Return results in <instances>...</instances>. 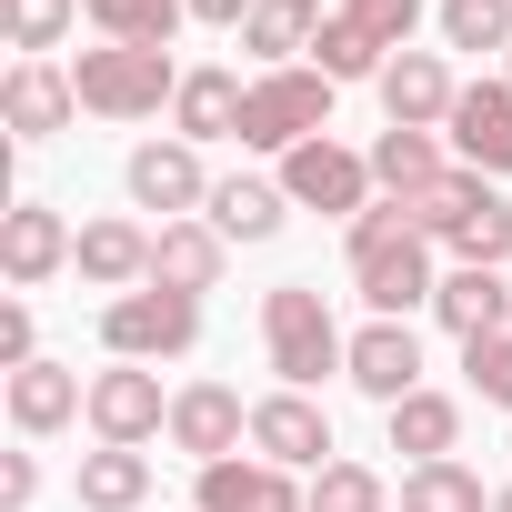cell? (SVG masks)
<instances>
[{
	"instance_id": "cell-12",
	"label": "cell",
	"mask_w": 512,
	"mask_h": 512,
	"mask_svg": "<svg viewBox=\"0 0 512 512\" xmlns=\"http://www.w3.org/2000/svg\"><path fill=\"white\" fill-rule=\"evenodd\" d=\"M372 91H382V121H392V131H442L452 101H462V81H452L442 51H392Z\"/></svg>"
},
{
	"instance_id": "cell-15",
	"label": "cell",
	"mask_w": 512,
	"mask_h": 512,
	"mask_svg": "<svg viewBox=\"0 0 512 512\" xmlns=\"http://www.w3.org/2000/svg\"><path fill=\"white\" fill-rule=\"evenodd\" d=\"M342 382H352V392H372L382 412H392V402H412V392H422V332H412V322H362V332H352Z\"/></svg>"
},
{
	"instance_id": "cell-1",
	"label": "cell",
	"mask_w": 512,
	"mask_h": 512,
	"mask_svg": "<svg viewBox=\"0 0 512 512\" xmlns=\"http://www.w3.org/2000/svg\"><path fill=\"white\" fill-rule=\"evenodd\" d=\"M342 251H352V292L372 302V322L432 312L442 272H432V241L412 231V211H402V201H372V211H362V221L342 231Z\"/></svg>"
},
{
	"instance_id": "cell-4",
	"label": "cell",
	"mask_w": 512,
	"mask_h": 512,
	"mask_svg": "<svg viewBox=\"0 0 512 512\" xmlns=\"http://www.w3.org/2000/svg\"><path fill=\"white\" fill-rule=\"evenodd\" d=\"M332 91L342 81H322L312 61H292V71H251V101H241V151H302V141H322L332 131Z\"/></svg>"
},
{
	"instance_id": "cell-40",
	"label": "cell",
	"mask_w": 512,
	"mask_h": 512,
	"mask_svg": "<svg viewBox=\"0 0 512 512\" xmlns=\"http://www.w3.org/2000/svg\"><path fill=\"white\" fill-rule=\"evenodd\" d=\"M502 81H512V51H502Z\"/></svg>"
},
{
	"instance_id": "cell-9",
	"label": "cell",
	"mask_w": 512,
	"mask_h": 512,
	"mask_svg": "<svg viewBox=\"0 0 512 512\" xmlns=\"http://www.w3.org/2000/svg\"><path fill=\"white\" fill-rule=\"evenodd\" d=\"M121 181H131V201L141 211H161V221H201L211 211V171H201V141H141L131 161H121Z\"/></svg>"
},
{
	"instance_id": "cell-37",
	"label": "cell",
	"mask_w": 512,
	"mask_h": 512,
	"mask_svg": "<svg viewBox=\"0 0 512 512\" xmlns=\"http://www.w3.org/2000/svg\"><path fill=\"white\" fill-rule=\"evenodd\" d=\"M31 492H41V462L31 452H0V512H31Z\"/></svg>"
},
{
	"instance_id": "cell-14",
	"label": "cell",
	"mask_w": 512,
	"mask_h": 512,
	"mask_svg": "<svg viewBox=\"0 0 512 512\" xmlns=\"http://www.w3.org/2000/svg\"><path fill=\"white\" fill-rule=\"evenodd\" d=\"M442 141H452V161H462V171L502 181V171H512V81H462V101H452Z\"/></svg>"
},
{
	"instance_id": "cell-39",
	"label": "cell",
	"mask_w": 512,
	"mask_h": 512,
	"mask_svg": "<svg viewBox=\"0 0 512 512\" xmlns=\"http://www.w3.org/2000/svg\"><path fill=\"white\" fill-rule=\"evenodd\" d=\"M492 512H512V482H502V492H492Z\"/></svg>"
},
{
	"instance_id": "cell-34",
	"label": "cell",
	"mask_w": 512,
	"mask_h": 512,
	"mask_svg": "<svg viewBox=\"0 0 512 512\" xmlns=\"http://www.w3.org/2000/svg\"><path fill=\"white\" fill-rule=\"evenodd\" d=\"M462 382H472V402L512 412V332H492V342H462Z\"/></svg>"
},
{
	"instance_id": "cell-27",
	"label": "cell",
	"mask_w": 512,
	"mask_h": 512,
	"mask_svg": "<svg viewBox=\"0 0 512 512\" xmlns=\"http://www.w3.org/2000/svg\"><path fill=\"white\" fill-rule=\"evenodd\" d=\"M81 21L101 41H131V51H171V31L191 21V0H81Z\"/></svg>"
},
{
	"instance_id": "cell-13",
	"label": "cell",
	"mask_w": 512,
	"mask_h": 512,
	"mask_svg": "<svg viewBox=\"0 0 512 512\" xmlns=\"http://www.w3.org/2000/svg\"><path fill=\"white\" fill-rule=\"evenodd\" d=\"M241 442H251V402H241L231 382H181V392H171V452L231 462Z\"/></svg>"
},
{
	"instance_id": "cell-10",
	"label": "cell",
	"mask_w": 512,
	"mask_h": 512,
	"mask_svg": "<svg viewBox=\"0 0 512 512\" xmlns=\"http://www.w3.org/2000/svg\"><path fill=\"white\" fill-rule=\"evenodd\" d=\"M251 452L282 462V472H322V462H342V452H332V412H322L312 392H262V402H251Z\"/></svg>"
},
{
	"instance_id": "cell-30",
	"label": "cell",
	"mask_w": 512,
	"mask_h": 512,
	"mask_svg": "<svg viewBox=\"0 0 512 512\" xmlns=\"http://www.w3.org/2000/svg\"><path fill=\"white\" fill-rule=\"evenodd\" d=\"M442 51H512V0H432Z\"/></svg>"
},
{
	"instance_id": "cell-5",
	"label": "cell",
	"mask_w": 512,
	"mask_h": 512,
	"mask_svg": "<svg viewBox=\"0 0 512 512\" xmlns=\"http://www.w3.org/2000/svg\"><path fill=\"white\" fill-rule=\"evenodd\" d=\"M71 91H81V111H101V121H151L161 101H181V71H171V51L101 41V51L71 61Z\"/></svg>"
},
{
	"instance_id": "cell-22",
	"label": "cell",
	"mask_w": 512,
	"mask_h": 512,
	"mask_svg": "<svg viewBox=\"0 0 512 512\" xmlns=\"http://www.w3.org/2000/svg\"><path fill=\"white\" fill-rule=\"evenodd\" d=\"M221 262H231V241L211 221H161L151 231V282L161 292H191L201 302V292H221Z\"/></svg>"
},
{
	"instance_id": "cell-23",
	"label": "cell",
	"mask_w": 512,
	"mask_h": 512,
	"mask_svg": "<svg viewBox=\"0 0 512 512\" xmlns=\"http://www.w3.org/2000/svg\"><path fill=\"white\" fill-rule=\"evenodd\" d=\"M221 241H272L282 221H292V191L282 181H262V171H231V181H211V211H201Z\"/></svg>"
},
{
	"instance_id": "cell-35",
	"label": "cell",
	"mask_w": 512,
	"mask_h": 512,
	"mask_svg": "<svg viewBox=\"0 0 512 512\" xmlns=\"http://www.w3.org/2000/svg\"><path fill=\"white\" fill-rule=\"evenodd\" d=\"M342 21H362L382 51H412V31H422V0H342Z\"/></svg>"
},
{
	"instance_id": "cell-25",
	"label": "cell",
	"mask_w": 512,
	"mask_h": 512,
	"mask_svg": "<svg viewBox=\"0 0 512 512\" xmlns=\"http://www.w3.org/2000/svg\"><path fill=\"white\" fill-rule=\"evenodd\" d=\"M312 41H322V0H262V11L241 21V51L262 61V71H292Z\"/></svg>"
},
{
	"instance_id": "cell-24",
	"label": "cell",
	"mask_w": 512,
	"mask_h": 512,
	"mask_svg": "<svg viewBox=\"0 0 512 512\" xmlns=\"http://www.w3.org/2000/svg\"><path fill=\"white\" fill-rule=\"evenodd\" d=\"M241 101H251V81H231V71H181V101H171V131L181 141H241Z\"/></svg>"
},
{
	"instance_id": "cell-2",
	"label": "cell",
	"mask_w": 512,
	"mask_h": 512,
	"mask_svg": "<svg viewBox=\"0 0 512 512\" xmlns=\"http://www.w3.org/2000/svg\"><path fill=\"white\" fill-rule=\"evenodd\" d=\"M262 352H272L282 392H312L322 372L352 362V332L332 322V302H322L312 282H272V292H262Z\"/></svg>"
},
{
	"instance_id": "cell-32",
	"label": "cell",
	"mask_w": 512,
	"mask_h": 512,
	"mask_svg": "<svg viewBox=\"0 0 512 512\" xmlns=\"http://www.w3.org/2000/svg\"><path fill=\"white\" fill-rule=\"evenodd\" d=\"M0 21H11V51H21V61H51L61 31L81 21V0H0Z\"/></svg>"
},
{
	"instance_id": "cell-18",
	"label": "cell",
	"mask_w": 512,
	"mask_h": 512,
	"mask_svg": "<svg viewBox=\"0 0 512 512\" xmlns=\"http://www.w3.org/2000/svg\"><path fill=\"white\" fill-rule=\"evenodd\" d=\"M81 111L71 71L61 61H11V81H0V121H11V141H61Z\"/></svg>"
},
{
	"instance_id": "cell-3",
	"label": "cell",
	"mask_w": 512,
	"mask_h": 512,
	"mask_svg": "<svg viewBox=\"0 0 512 512\" xmlns=\"http://www.w3.org/2000/svg\"><path fill=\"white\" fill-rule=\"evenodd\" d=\"M412 231L442 241L452 262H482V272L512 262V201H502L482 171H452L442 191H422V201H412Z\"/></svg>"
},
{
	"instance_id": "cell-28",
	"label": "cell",
	"mask_w": 512,
	"mask_h": 512,
	"mask_svg": "<svg viewBox=\"0 0 512 512\" xmlns=\"http://www.w3.org/2000/svg\"><path fill=\"white\" fill-rule=\"evenodd\" d=\"M141 502H151V452H121V442L81 452V512H141Z\"/></svg>"
},
{
	"instance_id": "cell-7",
	"label": "cell",
	"mask_w": 512,
	"mask_h": 512,
	"mask_svg": "<svg viewBox=\"0 0 512 512\" xmlns=\"http://www.w3.org/2000/svg\"><path fill=\"white\" fill-rule=\"evenodd\" d=\"M282 191H292V211H332L342 231L382 201V181H372V151H342L332 131L322 141H302V151H282V171H272Z\"/></svg>"
},
{
	"instance_id": "cell-11",
	"label": "cell",
	"mask_w": 512,
	"mask_h": 512,
	"mask_svg": "<svg viewBox=\"0 0 512 512\" xmlns=\"http://www.w3.org/2000/svg\"><path fill=\"white\" fill-rule=\"evenodd\" d=\"M71 251H81V231H71L51 201H11V211H0V272H11V292L61 282V272H71Z\"/></svg>"
},
{
	"instance_id": "cell-21",
	"label": "cell",
	"mask_w": 512,
	"mask_h": 512,
	"mask_svg": "<svg viewBox=\"0 0 512 512\" xmlns=\"http://www.w3.org/2000/svg\"><path fill=\"white\" fill-rule=\"evenodd\" d=\"M71 272L91 282V292H141L151 282V231L141 221H81V251H71Z\"/></svg>"
},
{
	"instance_id": "cell-31",
	"label": "cell",
	"mask_w": 512,
	"mask_h": 512,
	"mask_svg": "<svg viewBox=\"0 0 512 512\" xmlns=\"http://www.w3.org/2000/svg\"><path fill=\"white\" fill-rule=\"evenodd\" d=\"M382 61H392V51H382L362 21H342V11H332L322 41H312V71H322V81H382Z\"/></svg>"
},
{
	"instance_id": "cell-20",
	"label": "cell",
	"mask_w": 512,
	"mask_h": 512,
	"mask_svg": "<svg viewBox=\"0 0 512 512\" xmlns=\"http://www.w3.org/2000/svg\"><path fill=\"white\" fill-rule=\"evenodd\" d=\"M452 171H462V161L442 151V131H392V121H382V141H372V181H382V201H402V211H412V201H422V191H442Z\"/></svg>"
},
{
	"instance_id": "cell-33",
	"label": "cell",
	"mask_w": 512,
	"mask_h": 512,
	"mask_svg": "<svg viewBox=\"0 0 512 512\" xmlns=\"http://www.w3.org/2000/svg\"><path fill=\"white\" fill-rule=\"evenodd\" d=\"M312 512H392V482L372 462H322L312 472Z\"/></svg>"
},
{
	"instance_id": "cell-19",
	"label": "cell",
	"mask_w": 512,
	"mask_h": 512,
	"mask_svg": "<svg viewBox=\"0 0 512 512\" xmlns=\"http://www.w3.org/2000/svg\"><path fill=\"white\" fill-rule=\"evenodd\" d=\"M432 322H442L452 342H492V332H512V282L482 272V262H452L442 292H432Z\"/></svg>"
},
{
	"instance_id": "cell-26",
	"label": "cell",
	"mask_w": 512,
	"mask_h": 512,
	"mask_svg": "<svg viewBox=\"0 0 512 512\" xmlns=\"http://www.w3.org/2000/svg\"><path fill=\"white\" fill-rule=\"evenodd\" d=\"M382 422H392V452H412V462H452V452H462V402L432 392V382H422L412 402H392Z\"/></svg>"
},
{
	"instance_id": "cell-29",
	"label": "cell",
	"mask_w": 512,
	"mask_h": 512,
	"mask_svg": "<svg viewBox=\"0 0 512 512\" xmlns=\"http://www.w3.org/2000/svg\"><path fill=\"white\" fill-rule=\"evenodd\" d=\"M402 512H492V492L462 462H412L402 472Z\"/></svg>"
},
{
	"instance_id": "cell-38",
	"label": "cell",
	"mask_w": 512,
	"mask_h": 512,
	"mask_svg": "<svg viewBox=\"0 0 512 512\" xmlns=\"http://www.w3.org/2000/svg\"><path fill=\"white\" fill-rule=\"evenodd\" d=\"M251 11H262V0H191V21H211V31H241Z\"/></svg>"
},
{
	"instance_id": "cell-8",
	"label": "cell",
	"mask_w": 512,
	"mask_h": 512,
	"mask_svg": "<svg viewBox=\"0 0 512 512\" xmlns=\"http://www.w3.org/2000/svg\"><path fill=\"white\" fill-rule=\"evenodd\" d=\"M91 442H121V452H141L151 432H171V392H161V372L151 362H111V372H91Z\"/></svg>"
},
{
	"instance_id": "cell-16",
	"label": "cell",
	"mask_w": 512,
	"mask_h": 512,
	"mask_svg": "<svg viewBox=\"0 0 512 512\" xmlns=\"http://www.w3.org/2000/svg\"><path fill=\"white\" fill-rule=\"evenodd\" d=\"M201 512H312V482H292L262 452H231V462H201Z\"/></svg>"
},
{
	"instance_id": "cell-17",
	"label": "cell",
	"mask_w": 512,
	"mask_h": 512,
	"mask_svg": "<svg viewBox=\"0 0 512 512\" xmlns=\"http://www.w3.org/2000/svg\"><path fill=\"white\" fill-rule=\"evenodd\" d=\"M0 402H11V432H21V442H51L61 422L91 412V382H81L71 362H21L11 382H0Z\"/></svg>"
},
{
	"instance_id": "cell-6",
	"label": "cell",
	"mask_w": 512,
	"mask_h": 512,
	"mask_svg": "<svg viewBox=\"0 0 512 512\" xmlns=\"http://www.w3.org/2000/svg\"><path fill=\"white\" fill-rule=\"evenodd\" d=\"M191 342H201V302H191V292L141 282V292L101 302V352H111V362H181Z\"/></svg>"
},
{
	"instance_id": "cell-36",
	"label": "cell",
	"mask_w": 512,
	"mask_h": 512,
	"mask_svg": "<svg viewBox=\"0 0 512 512\" xmlns=\"http://www.w3.org/2000/svg\"><path fill=\"white\" fill-rule=\"evenodd\" d=\"M21 362H41V322L31 302H0V372H21Z\"/></svg>"
}]
</instances>
